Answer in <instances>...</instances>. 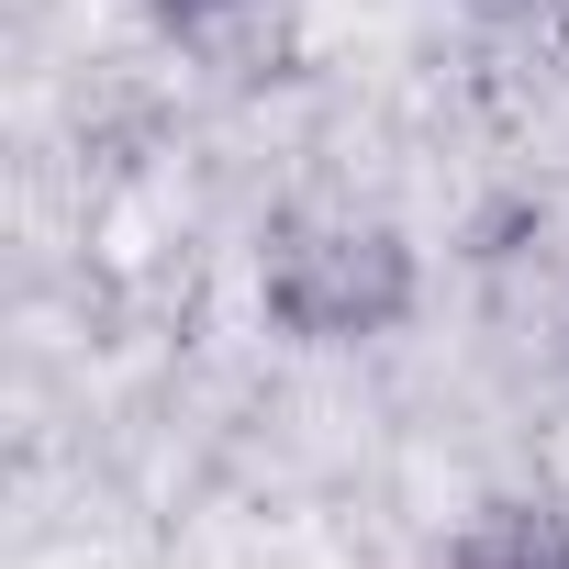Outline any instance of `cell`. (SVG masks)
<instances>
[{
	"instance_id": "cell-2",
	"label": "cell",
	"mask_w": 569,
	"mask_h": 569,
	"mask_svg": "<svg viewBox=\"0 0 569 569\" xmlns=\"http://www.w3.org/2000/svg\"><path fill=\"white\" fill-rule=\"evenodd\" d=\"M458 569H569V536H558L547 513H513V525H491Z\"/></svg>"
},
{
	"instance_id": "cell-1",
	"label": "cell",
	"mask_w": 569,
	"mask_h": 569,
	"mask_svg": "<svg viewBox=\"0 0 569 569\" xmlns=\"http://www.w3.org/2000/svg\"><path fill=\"white\" fill-rule=\"evenodd\" d=\"M279 313L302 336H369L402 313V246L391 234H291L279 246Z\"/></svg>"
},
{
	"instance_id": "cell-3",
	"label": "cell",
	"mask_w": 569,
	"mask_h": 569,
	"mask_svg": "<svg viewBox=\"0 0 569 569\" xmlns=\"http://www.w3.org/2000/svg\"><path fill=\"white\" fill-rule=\"evenodd\" d=\"M168 12H223V0H168Z\"/></svg>"
}]
</instances>
